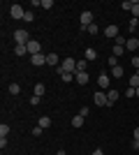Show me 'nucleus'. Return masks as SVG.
<instances>
[{"instance_id": "1", "label": "nucleus", "mask_w": 139, "mask_h": 155, "mask_svg": "<svg viewBox=\"0 0 139 155\" xmlns=\"http://www.w3.org/2000/svg\"><path fill=\"white\" fill-rule=\"evenodd\" d=\"M58 72H77V60L74 58H65L63 63H60V67H58Z\"/></svg>"}, {"instance_id": "2", "label": "nucleus", "mask_w": 139, "mask_h": 155, "mask_svg": "<svg viewBox=\"0 0 139 155\" xmlns=\"http://www.w3.org/2000/svg\"><path fill=\"white\" fill-rule=\"evenodd\" d=\"M91 23H93V12H81L79 14V28H81V30H86Z\"/></svg>"}, {"instance_id": "3", "label": "nucleus", "mask_w": 139, "mask_h": 155, "mask_svg": "<svg viewBox=\"0 0 139 155\" xmlns=\"http://www.w3.org/2000/svg\"><path fill=\"white\" fill-rule=\"evenodd\" d=\"M14 42H16V44H28V42H30L28 30H14Z\"/></svg>"}, {"instance_id": "4", "label": "nucleus", "mask_w": 139, "mask_h": 155, "mask_svg": "<svg viewBox=\"0 0 139 155\" xmlns=\"http://www.w3.org/2000/svg\"><path fill=\"white\" fill-rule=\"evenodd\" d=\"M9 16H12V19H23V16H26V9L21 5H9Z\"/></svg>"}, {"instance_id": "5", "label": "nucleus", "mask_w": 139, "mask_h": 155, "mask_svg": "<svg viewBox=\"0 0 139 155\" xmlns=\"http://www.w3.org/2000/svg\"><path fill=\"white\" fill-rule=\"evenodd\" d=\"M93 102L98 104V107H107V104H109V100H107V93L95 91V95H93Z\"/></svg>"}, {"instance_id": "6", "label": "nucleus", "mask_w": 139, "mask_h": 155, "mask_svg": "<svg viewBox=\"0 0 139 155\" xmlns=\"http://www.w3.org/2000/svg\"><path fill=\"white\" fill-rule=\"evenodd\" d=\"M26 46H28V53H30V56H35V53H42V44L37 42V39H30Z\"/></svg>"}, {"instance_id": "7", "label": "nucleus", "mask_w": 139, "mask_h": 155, "mask_svg": "<svg viewBox=\"0 0 139 155\" xmlns=\"http://www.w3.org/2000/svg\"><path fill=\"white\" fill-rule=\"evenodd\" d=\"M98 86H100V88H104V91H109L111 77H109V74H100V77H98Z\"/></svg>"}, {"instance_id": "8", "label": "nucleus", "mask_w": 139, "mask_h": 155, "mask_svg": "<svg viewBox=\"0 0 139 155\" xmlns=\"http://www.w3.org/2000/svg\"><path fill=\"white\" fill-rule=\"evenodd\" d=\"M74 81H79L81 86H86L88 81H91V77H88V72H74Z\"/></svg>"}, {"instance_id": "9", "label": "nucleus", "mask_w": 139, "mask_h": 155, "mask_svg": "<svg viewBox=\"0 0 139 155\" xmlns=\"http://www.w3.org/2000/svg\"><path fill=\"white\" fill-rule=\"evenodd\" d=\"M137 49H139V39L137 37H130L125 42V51H137Z\"/></svg>"}, {"instance_id": "10", "label": "nucleus", "mask_w": 139, "mask_h": 155, "mask_svg": "<svg viewBox=\"0 0 139 155\" xmlns=\"http://www.w3.org/2000/svg\"><path fill=\"white\" fill-rule=\"evenodd\" d=\"M30 63L33 65H46V56L44 53H35V56H30Z\"/></svg>"}, {"instance_id": "11", "label": "nucleus", "mask_w": 139, "mask_h": 155, "mask_svg": "<svg viewBox=\"0 0 139 155\" xmlns=\"http://www.w3.org/2000/svg\"><path fill=\"white\" fill-rule=\"evenodd\" d=\"M46 65H51V67H60V60L56 53H46Z\"/></svg>"}, {"instance_id": "12", "label": "nucleus", "mask_w": 139, "mask_h": 155, "mask_svg": "<svg viewBox=\"0 0 139 155\" xmlns=\"http://www.w3.org/2000/svg\"><path fill=\"white\" fill-rule=\"evenodd\" d=\"M107 100H109V104H107V107H114V102L118 100V91H114V88H109V91H107Z\"/></svg>"}, {"instance_id": "13", "label": "nucleus", "mask_w": 139, "mask_h": 155, "mask_svg": "<svg viewBox=\"0 0 139 155\" xmlns=\"http://www.w3.org/2000/svg\"><path fill=\"white\" fill-rule=\"evenodd\" d=\"M104 35H107V37H118V26H107L104 28Z\"/></svg>"}, {"instance_id": "14", "label": "nucleus", "mask_w": 139, "mask_h": 155, "mask_svg": "<svg viewBox=\"0 0 139 155\" xmlns=\"http://www.w3.org/2000/svg\"><path fill=\"white\" fill-rule=\"evenodd\" d=\"M84 56H86V60H88V63H93V60H98V51H95L93 46H88V49H86V53H84Z\"/></svg>"}, {"instance_id": "15", "label": "nucleus", "mask_w": 139, "mask_h": 155, "mask_svg": "<svg viewBox=\"0 0 139 155\" xmlns=\"http://www.w3.org/2000/svg\"><path fill=\"white\" fill-rule=\"evenodd\" d=\"M14 53H16V56H30L26 44H16V46H14Z\"/></svg>"}, {"instance_id": "16", "label": "nucleus", "mask_w": 139, "mask_h": 155, "mask_svg": "<svg viewBox=\"0 0 139 155\" xmlns=\"http://www.w3.org/2000/svg\"><path fill=\"white\" fill-rule=\"evenodd\" d=\"M111 77L114 79H121V77H123V67H121V65H114V67H111Z\"/></svg>"}, {"instance_id": "17", "label": "nucleus", "mask_w": 139, "mask_h": 155, "mask_svg": "<svg viewBox=\"0 0 139 155\" xmlns=\"http://www.w3.org/2000/svg\"><path fill=\"white\" fill-rule=\"evenodd\" d=\"M127 28H130V32H132V37H134V32H137V28H139V19H130Z\"/></svg>"}, {"instance_id": "18", "label": "nucleus", "mask_w": 139, "mask_h": 155, "mask_svg": "<svg viewBox=\"0 0 139 155\" xmlns=\"http://www.w3.org/2000/svg\"><path fill=\"white\" fill-rule=\"evenodd\" d=\"M40 127H42V130L51 127V118H49V116H42V118H40Z\"/></svg>"}, {"instance_id": "19", "label": "nucleus", "mask_w": 139, "mask_h": 155, "mask_svg": "<svg viewBox=\"0 0 139 155\" xmlns=\"http://www.w3.org/2000/svg\"><path fill=\"white\" fill-rule=\"evenodd\" d=\"M44 93H46V88H44V84H35V93H33V95H44Z\"/></svg>"}, {"instance_id": "20", "label": "nucleus", "mask_w": 139, "mask_h": 155, "mask_svg": "<svg viewBox=\"0 0 139 155\" xmlns=\"http://www.w3.org/2000/svg\"><path fill=\"white\" fill-rule=\"evenodd\" d=\"M130 88H139V72H134L130 79Z\"/></svg>"}, {"instance_id": "21", "label": "nucleus", "mask_w": 139, "mask_h": 155, "mask_svg": "<svg viewBox=\"0 0 139 155\" xmlns=\"http://www.w3.org/2000/svg\"><path fill=\"white\" fill-rule=\"evenodd\" d=\"M123 53H125V46H118V44H114V56H116V58H121Z\"/></svg>"}, {"instance_id": "22", "label": "nucleus", "mask_w": 139, "mask_h": 155, "mask_svg": "<svg viewBox=\"0 0 139 155\" xmlns=\"http://www.w3.org/2000/svg\"><path fill=\"white\" fill-rule=\"evenodd\" d=\"M21 93V86L19 84H9V95H19Z\"/></svg>"}, {"instance_id": "23", "label": "nucleus", "mask_w": 139, "mask_h": 155, "mask_svg": "<svg viewBox=\"0 0 139 155\" xmlns=\"http://www.w3.org/2000/svg\"><path fill=\"white\" fill-rule=\"evenodd\" d=\"M84 125V116H74L72 118V127H81Z\"/></svg>"}, {"instance_id": "24", "label": "nucleus", "mask_w": 139, "mask_h": 155, "mask_svg": "<svg viewBox=\"0 0 139 155\" xmlns=\"http://www.w3.org/2000/svg\"><path fill=\"white\" fill-rule=\"evenodd\" d=\"M58 74H60V79H63V81H72V79H74L72 72H58Z\"/></svg>"}, {"instance_id": "25", "label": "nucleus", "mask_w": 139, "mask_h": 155, "mask_svg": "<svg viewBox=\"0 0 139 155\" xmlns=\"http://www.w3.org/2000/svg\"><path fill=\"white\" fill-rule=\"evenodd\" d=\"M23 21H26V23H30V21H35V12H30V9H26V16H23Z\"/></svg>"}, {"instance_id": "26", "label": "nucleus", "mask_w": 139, "mask_h": 155, "mask_svg": "<svg viewBox=\"0 0 139 155\" xmlns=\"http://www.w3.org/2000/svg\"><path fill=\"white\" fill-rule=\"evenodd\" d=\"M130 12H132V19H139V2H132V9H130Z\"/></svg>"}, {"instance_id": "27", "label": "nucleus", "mask_w": 139, "mask_h": 155, "mask_svg": "<svg viewBox=\"0 0 139 155\" xmlns=\"http://www.w3.org/2000/svg\"><path fill=\"white\" fill-rule=\"evenodd\" d=\"M86 65H88V60H79L77 63V72H86Z\"/></svg>"}, {"instance_id": "28", "label": "nucleus", "mask_w": 139, "mask_h": 155, "mask_svg": "<svg viewBox=\"0 0 139 155\" xmlns=\"http://www.w3.org/2000/svg\"><path fill=\"white\" fill-rule=\"evenodd\" d=\"M7 134H9V125L2 123V125H0V137H7Z\"/></svg>"}, {"instance_id": "29", "label": "nucleus", "mask_w": 139, "mask_h": 155, "mask_svg": "<svg viewBox=\"0 0 139 155\" xmlns=\"http://www.w3.org/2000/svg\"><path fill=\"white\" fill-rule=\"evenodd\" d=\"M53 7V0H42V9H51Z\"/></svg>"}, {"instance_id": "30", "label": "nucleus", "mask_w": 139, "mask_h": 155, "mask_svg": "<svg viewBox=\"0 0 139 155\" xmlns=\"http://www.w3.org/2000/svg\"><path fill=\"white\" fill-rule=\"evenodd\" d=\"M125 97H137V88H127V91H125Z\"/></svg>"}, {"instance_id": "31", "label": "nucleus", "mask_w": 139, "mask_h": 155, "mask_svg": "<svg viewBox=\"0 0 139 155\" xmlns=\"http://www.w3.org/2000/svg\"><path fill=\"white\" fill-rule=\"evenodd\" d=\"M121 7H123V9H132V0H123Z\"/></svg>"}, {"instance_id": "32", "label": "nucleus", "mask_w": 139, "mask_h": 155, "mask_svg": "<svg viewBox=\"0 0 139 155\" xmlns=\"http://www.w3.org/2000/svg\"><path fill=\"white\" fill-rule=\"evenodd\" d=\"M40 100H42L40 95H33V97H30V104H33V107H37V104H40Z\"/></svg>"}, {"instance_id": "33", "label": "nucleus", "mask_w": 139, "mask_h": 155, "mask_svg": "<svg viewBox=\"0 0 139 155\" xmlns=\"http://www.w3.org/2000/svg\"><path fill=\"white\" fill-rule=\"evenodd\" d=\"M86 30H88V32H91V35H98V26H95V23H91V26H88V28H86Z\"/></svg>"}, {"instance_id": "34", "label": "nucleus", "mask_w": 139, "mask_h": 155, "mask_svg": "<svg viewBox=\"0 0 139 155\" xmlns=\"http://www.w3.org/2000/svg\"><path fill=\"white\" fill-rule=\"evenodd\" d=\"M130 63H132L134 70H139V56H132V60H130Z\"/></svg>"}, {"instance_id": "35", "label": "nucleus", "mask_w": 139, "mask_h": 155, "mask_svg": "<svg viewBox=\"0 0 139 155\" xmlns=\"http://www.w3.org/2000/svg\"><path fill=\"white\" fill-rule=\"evenodd\" d=\"M125 42H127V39H125V37H121V35L116 37V44H118V46H125Z\"/></svg>"}, {"instance_id": "36", "label": "nucleus", "mask_w": 139, "mask_h": 155, "mask_svg": "<svg viewBox=\"0 0 139 155\" xmlns=\"http://www.w3.org/2000/svg\"><path fill=\"white\" fill-rule=\"evenodd\" d=\"M33 137H42V127L37 125V127H33Z\"/></svg>"}, {"instance_id": "37", "label": "nucleus", "mask_w": 139, "mask_h": 155, "mask_svg": "<svg viewBox=\"0 0 139 155\" xmlns=\"http://www.w3.org/2000/svg\"><path fill=\"white\" fill-rule=\"evenodd\" d=\"M88 111H91V109H88V107H81V111H79V116H84V118H86V116H88Z\"/></svg>"}, {"instance_id": "38", "label": "nucleus", "mask_w": 139, "mask_h": 155, "mask_svg": "<svg viewBox=\"0 0 139 155\" xmlns=\"http://www.w3.org/2000/svg\"><path fill=\"white\" fill-rule=\"evenodd\" d=\"M109 65H111V67H114V65H118V58H116V56H111V58H109Z\"/></svg>"}, {"instance_id": "39", "label": "nucleus", "mask_w": 139, "mask_h": 155, "mask_svg": "<svg viewBox=\"0 0 139 155\" xmlns=\"http://www.w3.org/2000/svg\"><path fill=\"white\" fill-rule=\"evenodd\" d=\"M132 148H134V150H139V139H134V141H132Z\"/></svg>"}, {"instance_id": "40", "label": "nucleus", "mask_w": 139, "mask_h": 155, "mask_svg": "<svg viewBox=\"0 0 139 155\" xmlns=\"http://www.w3.org/2000/svg\"><path fill=\"white\" fill-rule=\"evenodd\" d=\"M93 155H104V153H102L100 148H95V150H93Z\"/></svg>"}, {"instance_id": "41", "label": "nucleus", "mask_w": 139, "mask_h": 155, "mask_svg": "<svg viewBox=\"0 0 139 155\" xmlns=\"http://www.w3.org/2000/svg\"><path fill=\"white\" fill-rule=\"evenodd\" d=\"M134 139H139V127H134Z\"/></svg>"}, {"instance_id": "42", "label": "nucleus", "mask_w": 139, "mask_h": 155, "mask_svg": "<svg viewBox=\"0 0 139 155\" xmlns=\"http://www.w3.org/2000/svg\"><path fill=\"white\" fill-rule=\"evenodd\" d=\"M58 155H67V153H65V150H63V148H60V150H58Z\"/></svg>"}, {"instance_id": "43", "label": "nucleus", "mask_w": 139, "mask_h": 155, "mask_svg": "<svg viewBox=\"0 0 139 155\" xmlns=\"http://www.w3.org/2000/svg\"><path fill=\"white\" fill-rule=\"evenodd\" d=\"M137 97H139V88H137Z\"/></svg>"}, {"instance_id": "44", "label": "nucleus", "mask_w": 139, "mask_h": 155, "mask_svg": "<svg viewBox=\"0 0 139 155\" xmlns=\"http://www.w3.org/2000/svg\"><path fill=\"white\" fill-rule=\"evenodd\" d=\"M137 72H139V70H137Z\"/></svg>"}]
</instances>
